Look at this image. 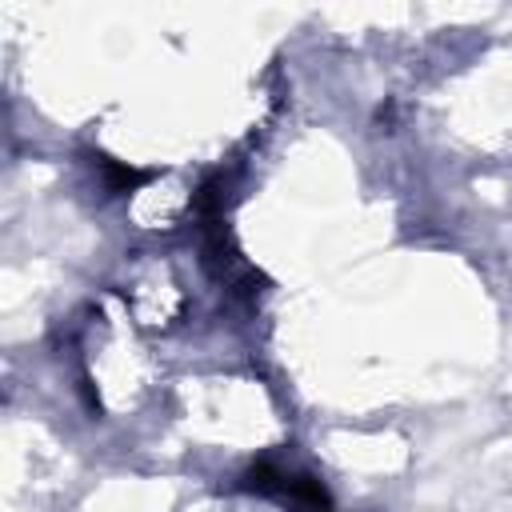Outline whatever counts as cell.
I'll list each match as a JSON object with an SVG mask.
<instances>
[{"mask_svg": "<svg viewBox=\"0 0 512 512\" xmlns=\"http://www.w3.org/2000/svg\"><path fill=\"white\" fill-rule=\"evenodd\" d=\"M284 496H288L292 512H332V496H328V488H324L316 476H308V472L288 476Z\"/></svg>", "mask_w": 512, "mask_h": 512, "instance_id": "1", "label": "cell"}, {"mask_svg": "<svg viewBox=\"0 0 512 512\" xmlns=\"http://www.w3.org/2000/svg\"><path fill=\"white\" fill-rule=\"evenodd\" d=\"M284 484H288V476H284L272 460H256V464L240 476V488H244V492H256V496H284Z\"/></svg>", "mask_w": 512, "mask_h": 512, "instance_id": "2", "label": "cell"}, {"mask_svg": "<svg viewBox=\"0 0 512 512\" xmlns=\"http://www.w3.org/2000/svg\"><path fill=\"white\" fill-rule=\"evenodd\" d=\"M100 168H104V180H108V188H112V192H132V188H140V184L148 180V172L128 168V164L108 160V156H100Z\"/></svg>", "mask_w": 512, "mask_h": 512, "instance_id": "3", "label": "cell"}]
</instances>
